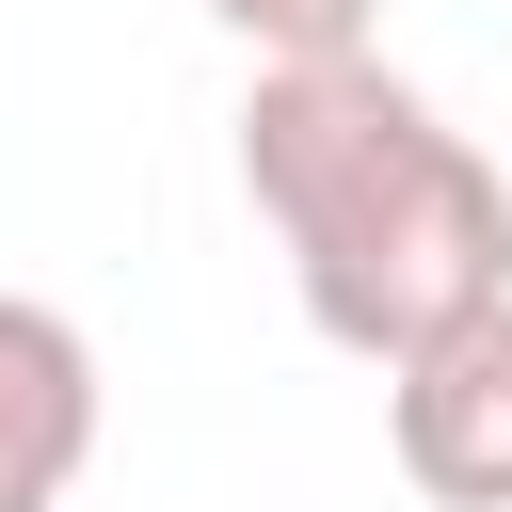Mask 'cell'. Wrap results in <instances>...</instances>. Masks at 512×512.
<instances>
[{
  "mask_svg": "<svg viewBox=\"0 0 512 512\" xmlns=\"http://www.w3.org/2000/svg\"><path fill=\"white\" fill-rule=\"evenodd\" d=\"M256 64H336V48H368V0H208Z\"/></svg>",
  "mask_w": 512,
  "mask_h": 512,
  "instance_id": "obj_4",
  "label": "cell"
},
{
  "mask_svg": "<svg viewBox=\"0 0 512 512\" xmlns=\"http://www.w3.org/2000/svg\"><path fill=\"white\" fill-rule=\"evenodd\" d=\"M240 192L288 240V288L336 352L400 368L464 304L512 288V176L368 48L336 64H256L240 96Z\"/></svg>",
  "mask_w": 512,
  "mask_h": 512,
  "instance_id": "obj_1",
  "label": "cell"
},
{
  "mask_svg": "<svg viewBox=\"0 0 512 512\" xmlns=\"http://www.w3.org/2000/svg\"><path fill=\"white\" fill-rule=\"evenodd\" d=\"M384 432L432 512H512V288L384 368Z\"/></svg>",
  "mask_w": 512,
  "mask_h": 512,
  "instance_id": "obj_2",
  "label": "cell"
},
{
  "mask_svg": "<svg viewBox=\"0 0 512 512\" xmlns=\"http://www.w3.org/2000/svg\"><path fill=\"white\" fill-rule=\"evenodd\" d=\"M80 464H96V352L64 304L0 288V512H64Z\"/></svg>",
  "mask_w": 512,
  "mask_h": 512,
  "instance_id": "obj_3",
  "label": "cell"
}]
</instances>
